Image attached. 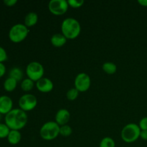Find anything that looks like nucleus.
I'll return each mask as SVG.
<instances>
[{
    "label": "nucleus",
    "mask_w": 147,
    "mask_h": 147,
    "mask_svg": "<svg viewBox=\"0 0 147 147\" xmlns=\"http://www.w3.org/2000/svg\"><path fill=\"white\" fill-rule=\"evenodd\" d=\"M28 116L20 109H13L4 116V122L11 130L20 131L27 125Z\"/></svg>",
    "instance_id": "f257e3e1"
},
{
    "label": "nucleus",
    "mask_w": 147,
    "mask_h": 147,
    "mask_svg": "<svg viewBox=\"0 0 147 147\" xmlns=\"http://www.w3.org/2000/svg\"><path fill=\"white\" fill-rule=\"evenodd\" d=\"M62 34L67 40H74L77 38L81 32L80 22L73 17L65 19L61 24Z\"/></svg>",
    "instance_id": "f03ea898"
},
{
    "label": "nucleus",
    "mask_w": 147,
    "mask_h": 147,
    "mask_svg": "<svg viewBox=\"0 0 147 147\" xmlns=\"http://www.w3.org/2000/svg\"><path fill=\"white\" fill-rule=\"evenodd\" d=\"M60 128L55 121H47L40 128V135L45 141L54 140L60 135Z\"/></svg>",
    "instance_id": "7ed1b4c3"
},
{
    "label": "nucleus",
    "mask_w": 147,
    "mask_h": 147,
    "mask_svg": "<svg viewBox=\"0 0 147 147\" xmlns=\"http://www.w3.org/2000/svg\"><path fill=\"white\" fill-rule=\"evenodd\" d=\"M141 129L139 125L134 123H128L124 126L121 132V136L126 143H133L140 138Z\"/></svg>",
    "instance_id": "20e7f679"
},
{
    "label": "nucleus",
    "mask_w": 147,
    "mask_h": 147,
    "mask_svg": "<svg viewBox=\"0 0 147 147\" xmlns=\"http://www.w3.org/2000/svg\"><path fill=\"white\" fill-rule=\"evenodd\" d=\"M28 27L24 24L17 23L10 28L9 31V38L12 42L20 43L27 38L29 34Z\"/></svg>",
    "instance_id": "39448f33"
},
{
    "label": "nucleus",
    "mask_w": 147,
    "mask_h": 147,
    "mask_svg": "<svg viewBox=\"0 0 147 147\" xmlns=\"http://www.w3.org/2000/svg\"><path fill=\"white\" fill-rule=\"evenodd\" d=\"M25 72L28 78L31 79L32 81L37 82L43 78L45 69L41 63L37 61H33L27 65Z\"/></svg>",
    "instance_id": "423d86ee"
},
{
    "label": "nucleus",
    "mask_w": 147,
    "mask_h": 147,
    "mask_svg": "<svg viewBox=\"0 0 147 147\" xmlns=\"http://www.w3.org/2000/svg\"><path fill=\"white\" fill-rule=\"evenodd\" d=\"M37 104V99L35 96L31 93H25L19 99L20 109L24 111H31L34 110Z\"/></svg>",
    "instance_id": "0eeeda50"
},
{
    "label": "nucleus",
    "mask_w": 147,
    "mask_h": 147,
    "mask_svg": "<svg viewBox=\"0 0 147 147\" xmlns=\"http://www.w3.org/2000/svg\"><path fill=\"white\" fill-rule=\"evenodd\" d=\"M68 7V3L66 0H51L48 4L49 11L53 14L57 16L65 14Z\"/></svg>",
    "instance_id": "6e6552de"
},
{
    "label": "nucleus",
    "mask_w": 147,
    "mask_h": 147,
    "mask_svg": "<svg viewBox=\"0 0 147 147\" xmlns=\"http://www.w3.org/2000/svg\"><path fill=\"white\" fill-rule=\"evenodd\" d=\"M74 85L79 92H86L91 85L90 76L86 73H78L75 78Z\"/></svg>",
    "instance_id": "1a4fd4ad"
},
{
    "label": "nucleus",
    "mask_w": 147,
    "mask_h": 147,
    "mask_svg": "<svg viewBox=\"0 0 147 147\" xmlns=\"http://www.w3.org/2000/svg\"><path fill=\"white\" fill-rule=\"evenodd\" d=\"M36 88L41 93H50L54 88L53 81L47 78H42L36 82Z\"/></svg>",
    "instance_id": "9d476101"
},
{
    "label": "nucleus",
    "mask_w": 147,
    "mask_h": 147,
    "mask_svg": "<svg viewBox=\"0 0 147 147\" xmlns=\"http://www.w3.org/2000/svg\"><path fill=\"white\" fill-rule=\"evenodd\" d=\"M13 109L12 99L8 96L3 95L0 96V113L6 115Z\"/></svg>",
    "instance_id": "9b49d317"
},
{
    "label": "nucleus",
    "mask_w": 147,
    "mask_h": 147,
    "mask_svg": "<svg viewBox=\"0 0 147 147\" xmlns=\"http://www.w3.org/2000/svg\"><path fill=\"white\" fill-rule=\"evenodd\" d=\"M70 113L68 110L65 109H61L57 111L55 117V121L60 126L66 125L70 121Z\"/></svg>",
    "instance_id": "f8f14e48"
},
{
    "label": "nucleus",
    "mask_w": 147,
    "mask_h": 147,
    "mask_svg": "<svg viewBox=\"0 0 147 147\" xmlns=\"http://www.w3.org/2000/svg\"><path fill=\"white\" fill-rule=\"evenodd\" d=\"M67 39L62 33L54 34L50 38V42L55 47H61L67 42Z\"/></svg>",
    "instance_id": "ddd939ff"
},
{
    "label": "nucleus",
    "mask_w": 147,
    "mask_h": 147,
    "mask_svg": "<svg viewBox=\"0 0 147 147\" xmlns=\"http://www.w3.org/2000/svg\"><path fill=\"white\" fill-rule=\"evenodd\" d=\"M8 142L11 145H17L20 142L22 139V134L20 131L10 130L9 134L7 136Z\"/></svg>",
    "instance_id": "4468645a"
},
{
    "label": "nucleus",
    "mask_w": 147,
    "mask_h": 147,
    "mask_svg": "<svg viewBox=\"0 0 147 147\" xmlns=\"http://www.w3.org/2000/svg\"><path fill=\"white\" fill-rule=\"evenodd\" d=\"M38 22V15L34 11L29 12L24 17V25L27 27H31L35 25Z\"/></svg>",
    "instance_id": "2eb2a0df"
},
{
    "label": "nucleus",
    "mask_w": 147,
    "mask_h": 147,
    "mask_svg": "<svg viewBox=\"0 0 147 147\" xmlns=\"http://www.w3.org/2000/svg\"><path fill=\"white\" fill-rule=\"evenodd\" d=\"M17 86V81L12 78L8 77L4 82V88L8 92H11L15 90Z\"/></svg>",
    "instance_id": "dca6fc26"
},
{
    "label": "nucleus",
    "mask_w": 147,
    "mask_h": 147,
    "mask_svg": "<svg viewBox=\"0 0 147 147\" xmlns=\"http://www.w3.org/2000/svg\"><path fill=\"white\" fill-rule=\"evenodd\" d=\"M102 69L107 74L113 75L116 73V70H117V66L112 62H106L103 64Z\"/></svg>",
    "instance_id": "f3484780"
},
{
    "label": "nucleus",
    "mask_w": 147,
    "mask_h": 147,
    "mask_svg": "<svg viewBox=\"0 0 147 147\" xmlns=\"http://www.w3.org/2000/svg\"><path fill=\"white\" fill-rule=\"evenodd\" d=\"M9 77L15 79L17 82L20 81L23 78V72L20 67H14L10 70L9 76Z\"/></svg>",
    "instance_id": "a211bd4d"
},
{
    "label": "nucleus",
    "mask_w": 147,
    "mask_h": 147,
    "mask_svg": "<svg viewBox=\"0 0 147 147\" xmlns=\"http://www.w3.org/2000/svg\"><path fill=\"white\" fill-rule=\"evenodd\" d=\"M34 82L32 81L31 79L30 78H25L22 81L21 83V88L23 91L24 92H29L30 90H32L34 88Z\"/></svg>",
    "instance_id": "6ab92c4d"
},
{
    "label": "nucleus",
    "mask_w": 147,
    "mask_h": 147,
    "mask_svg": "<svg viewBox=\"0 0 147 147\" xmlns=\"http://www.w3.org/2000/svg\"><path fill=\"white\" fill-rule=\"evenodd\" d=\"M99 147H116V143L112 138L106 136L100 141Z\"/></svg>",
    "instance_id": "aec40b11"
},
{
    "label": "nucleus",
    "mask_w": 147,
    "mask_h": 147,
    "mask_svg": "<svg viewBox=\"0 0 147 147\" xmlns=\"http://www.w3.org/2000/svg\"><path fill=\"white\" fill-rule=\"evenodd\" d=\"M79 93L80 92L76 88H70V90H67V93H66V97H67V100H71V101L75 100L78 97Z\"/></svg>",
    "instance_id": "412c9836"
},
{
    "label": "nucleus",
    "mask_w": 147,
    "mask_h": 147,
    "mask_svg": "<svg viewBox=\"0 0 147 147\" xmlns=\"http://www.w3.org/2000/svg\"><path fill=\"white\" fill-rule=\"evenodd\" d=\"M11 129L7 126L5 123H0V139L7 138Z\"/></svg>",
    "instance_id": "4be33fe9"
},
{
    "label": "nucleus",
    "mask_w": 147,
    "mask_h": 147,
    "mask_svg": "<svg viewBox=\"0 0 147 147\" xmlns=\"http://www.w3.org/2000/svg\"><path fill=\"white\" fill-rule=\"evenodd\" d=\"M73 132V129L70 127L69 125L66 124L64 126H60V135L64 136V137H67V136H70Z\"/></svg>",
    "instance_id": "5701e85b"
},
{
    "label": "nucleus",
    "mask_w": 147,
    "mask_h": 147,
    "mask_svg": "<svg viewBox=\"0 0 147 147\" xmlns=\"http://www.w3.org/2000/svg\"><path fill=\"white\" fill-rule=\"evenodd\" d=\"M69 7L74 9H78L81 7L84 4L83 0H68L67 1Z\"/></svg>",
    "instance_id": "b1692460"
},
{
    "label": "nucleus",
    "mask_w": 147,
    "mask_h": 147,
    "mask_svg": "<svg viewBox=\"0 0 147 147\" xmlns=\"http://www.w3.org/2000/svg\"><path fill=\"white\" fill-rule=\"evenodd\" d=\"M7 58H8V56H7V51H6L4 47L0 46V63H3V62L6 61Z\"/></svg>",
    "instance_id": "393cba45"
},
{
    "label": "nucleus",
    "mask_w": 147,
    "mask_h": 147,
    "mask_svg": "<svg viewBox=\"0 0 147 147\" xmlns=\"http://www.w3.org/2000/svg\"><path fill=\"white\" fill-rule=\"evenodd\" d=\"M139 126L142 131L147 130V116L141 119L139 123Z\"/></svg>",
    "instance_id": "a878e982"
},
{
    "label": "nucleus",
    "mask_w": 147,
    "mask_h": 147,
    "mask_svg": "<svg viewBox=\"0 0 147 147\" xmlns=\"http://www.w3.org/2000/svg\"><path fill=\"white\" fill-rule=\"evenodd\" d=\"M4 3L7 7H13L17 3V0H4Z\"/></svg>",
    "instance_id": "bb28decb"
},
{
    "label": "nucleus",
    "mask_w": 147,
    "mask_h": 147,
    "mask_svg": "<svg viewBox=\"0 0 147 147\" xmlns=\"http://www.w3.org/2000/svg\"><path fill=\"white\" fill-rule=\"evenodd\" d=\"M6 73V66L3 63H0V78L4 76Z\"/></svg>",
    "instance_id": "cd10ccee"
},
{
    "label": "nucleus",
    "mask_w": 147,
    "mask_h": 147,
    "mask_svg": "<svg viewBox=\"0 0 147 147\" xmlns=\"http://www.w3.org/2000/svg\"><path fill=\"white\" fill-rule=\"evenodd\" d=\"M140 138L144 141H147V130L141 131Z\"/></svg>",
    "instance_id": "c85d7f7f"
},
{
    "label": "nucleus",
    "mask_w": 147,
    "mask_h": 147,
    "mask_svg": "<svg viewBox=\"0 0 147 147\" xmlns=\"http://www.w3.org/2000/svg\"><path fill=\"white\" fill-rule=\"evenodd\" d=\"M138 3L142 7H147V0H139Z\"/></svg>",
    "instance_id": "c756f323"
},
{
    "label": "nucleus",
    "mask_w": 147,
    "mask_h": 147,
    "mask_svg": "<svg viewBox=\"0 0 147 147\" xmlns=\"http://www.w3.org/2000/svg\"><path fill=\"white\" fill-rule=\"evenodd\" d=\"M1 118H2V114H1V113H0V121L1 120Z\"/></svg>",
    "instance_id": "7c9ffc66"
}]
</instances>
